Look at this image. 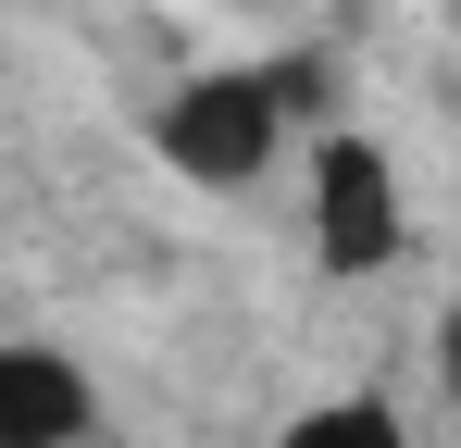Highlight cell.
Here are the masks:
<instances>
[{
  "label": "cell",
  "mask_w": 461,
  "mask_h": 448,
  "mask_svg": "<svg viewBox=\"0 0 461 448\" xmlns=\"http://www.w3.org/2000/svg\"><path fill=\"white\" fill-rule=\"evenodd\" d=\"M0 448H100V386L50 336H0Z\"/></svg>",
  "instance_id": "obj_3"
},
{
  "label": "cell",
  "mask_w": 461,
  "mask_h": 448,
  "mask_svg": "<svg viewBox=\"0 0 461 448\" xmlns=\"http://www.w3.org/2000/svg\"><path fill=\"white\" fill-rule=\"evenodd\" d=\"M275 448H411V424H399L386 399H324V411H300Z\"/></svg>",
  "instance_id": "obj_4"
},
{
  "label": "cell",
  "mask_w": 461,
  "mask_h": 448,
  "mask_svg": "<svg viewBox=\"0 0 461 448\" xmlns=\"http://www.w3.org/2000/svg\"><path fill=\"white\" fill-rule=\"evenodd\" d=\"M287 112H300V75L287 63H200L187 87H162L150 149L187 187H249V175L287 149Z\"/></svg>",
  "instance_id": "obj_1"
},
{
  "label": "cell",
  "mask_w": 461,
  "mask_h": 448,
  "mask_svg": "<svg viewBox=\"0 0 461 448\" xmlns=\"http://www.w3.org/2000/svg\"><path fill=\"white\" fill-rule=\"evenodd\" d=\"M437 373H449V399H461V311L437 324Z\"/></svg>",
  "instance_id": "obj_5"
},
{
  "label": "cell",
  "mask_w": 461,
  "mask_h": 448,
  "mask_svg": "<svg viewBox=\"0 0 461 448\" xmlns=\"http://www.w3.org/2000/svg\"><path fill=\"white\" fill-rule=\"evenodd\" d=\"M411 249V187L375 138H312V262L324 274H386Z\"/></svg>",
  "instance_id": "obj_2"
}]
</instances>
